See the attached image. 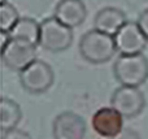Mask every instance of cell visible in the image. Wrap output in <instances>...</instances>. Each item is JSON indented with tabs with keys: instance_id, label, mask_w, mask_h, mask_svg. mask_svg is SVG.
Masks as SVG:
<instances>
[{
	"instance_id": "14",
	"label": "cell",
	"mask_w": 148,
	"mask_h": 139,
	"mask_svg": "<svg viewBox=\"0 0 148 139\" xmlns=\"http://www.w3.org/2000/svg\"><path fill=\"white\" fill-rule=\"evenodd\" d=\"M20 18V13L13 4L9 1L0 4V31L10 33Z\"/></svg>"
},
{
	"instance_id": "16",
	"label": "cell",
	"mask_w": 148,
	"mask_h": 139,
	"mask_svg": "<svg viewBox=\"0 0 148 139\" xmlns=\"http://www.w3.org/2000/svg\"><path fill=\"white\" fill-rule=\"evenodd\" d=\"M110 139H142V137L139 135L138 131L130 129V127H125L120 134H117L116 137L110 138Z\"/></svg>"
},
{
	"instance_id": "2",
	"label": "cell",
	"mask_w": 148,
	"mask_h": 139,
	"mask_svg": "<svg viewBox=\"0 0 148 139\" xmlns=\"http://www.w3.org/2000/svg\"><path fill=\"white\" fill-rule=\"evenodd\" d=\"M113 74L121 85L139 87L148 79V59L143 53L120 55L113 64Z\"/></svg>"
},
{
	"instance_id": "4",
	"label": "cell",
	"mask_w": 148,
	"mask_h": 139,
	"mask_svg": "<svg viewBox=\"0 0 148 139\" xmlns=\"http://www.w3.org/2000/svg\"><path fill=\"white\" fill-rule=\"evenodd\" d=\"M55 82V72L43 60H35L20 72V83L23 90L34 95L44 94Z\"/></svg>"
},
{
	"instance_id": "13",
	"label": "cell",
	"mask_w": 148,
	"mask_h": 139,
	"mask_svg": "<svg viewBox=\"0 0 148 139\" xmlns=\"http://www.w3.org/2000/svg\"><path fill=\"white\" fill-rule=\"evenodd\" d=\"M39 35H40V23L30 17H21L14 27L10 30L12 38L26 39L36 46H39Z\"/></svg>"
},
{
	"instance_id": "6",
	"label": "cell",
	"mask_w": 148,
	"mask_h": 139,
	"mask_svg": "<svg viewBox=\"0 0 148 139\" xmlns=\"http://www.w3.org/2000/svg\"><path fill=\"white\" fill-rule=\"evenodd\" d=\"M110 104L125 118H134L146 108V96L139 87L121 85L110 96Z\"/></svg>"
},
{
	"instance_id": "9",
	"label": "cell",
	"mask_w": 148,
	"mask_h": 139,
	"mask_svg": "<svg viewBox=\"0 0 148 139\" xmlns=\"http://www.w3.org/2000/svg\"><path fill=\"white\" fill-rule=\"evenodd\" d=\"M86 122L74 112H62L57 114L52 124L53 139H84Z\"/></svg>"
},
{
	"instance_id": "3",
	"label": "cell",
	"mask_w": 148,
	"mask_h": 139,
	"mask_svg": "<svg viewBox=\"0 0 148 139\" xmlns=\"http://www.w3.org/2000/svg\"><path fill=\"white\" fill-rule=\"evenodd\" d=\"M72 27L64 25L56 17L44 18L40 22L39 46L49 52H62L73 44Z\"/></svg>"
},
{
	"instance_id": "10",
	"label": "cell",
	"mask_w": 148,
	"mask_h": 139,
	"mask_svg": "<svg viewBox=\"0 0 148 139\" xmlns=\"http://www.w3.org/2000/svg\"><path fill=\"white\" fill-rule=\"evenodd\" d=\"M55 17L69 27H78L87 17V8L82 0H60L55 8Z\"/></svg>"
},
{
	"instance_id": "12",
	"label": "cell",
	"mask_w": 148,
	"mask_h": 139,
	"mask_svg": "<svg viewBox=\"0 0 148 139\" xmlns=\"http://www.w3.org/2000/svg\"><path fill=\"white\" fill-rule=\"evenodd\" d=\"M22 120V111L13 99L3 96L0 99V127L1 133L16 129Z\"/></svg>"
},
{
	"instance_id": "19",
	"label": "cell",
	"mask_w": 148,
	"mask_h": 139,
	"mask_svg": "<svg viewBox=\"0 0 148 139\" xmlns=\"http://www.w3.org/2000/svg\"><path fill=\"white\" fill-rule=\"evenodd\" d=\"M3 3H7V0H0V4H3Z\"/></svg>"
},
{
	"instance_id": "17",
	"label": "cell",
	"mask_w": 148,
	"mask_h": 139,
	"mask_svg": "<svg viewBox=\"0 0 148 139\" xmlns=\"http://www.w3.org/2000/svg\"><path fill=\"white\" fill-rule=\"evenodd\" d=\"M136 22L139 23V26H140V29L143 30V33L146 34L147 39H148V8L147 9H144L143 12L139 14V18Z\"/></svg>"
},
{
	"instance_id": "7",
	"label": "cell",
	"mask_w": 148,
	"mask_h": 139,
	"mask_svg": "<svg viewBox=\"0 0 148 139\" xmlns=\"http://www.w3.org/2000/svg\"><path fill=\"white\" fill-rule=\"evenodd\" d=\"M114 42L117 52L120 55H136L143 53L147 48L148 39L138 22L127 21L114 34Z\"/></svg>"
},
{
	"instance_id": "5",
	"label": "cell",
	"mask_w": 148,
	"mask_h": 139,
	"mask_svg": "<svg viewBox=\"0 0 148 139\" xmlns=\"http://www.w3.org/2000/svg\"><path fill=\"white\" fill-rule=\"evenodd\" d=\"M36 60V44L26 39L12 38L8 44L1 48V61L8 69L13 72L23 70L27 65Z\"/></svg>"
},
{
	"instance_id": "15",
	"label": "cell",
	"mask_w": 148,
	"mask_h": 139,
	"mask_svg": "<svg viewBox=\"0 0 148 139\" xmlns=\"http://www.w3.org/2000/svg\"><path fill=\"white\" fill-rule=\"evenodd\" d=\"M1 139H33V138L25 130H21L18 127H16V129L1 133Z\"/></svg>"
},
{
	"instance_id": "8",
	"label": "cell",
	"mask_w": 148,
	"mask_h": 139,
	"mask_svg": "<svg viewBox=\"0 0 148 139\" xmlns=\"http://www.w3.org/2000/svg\"><path fill=\"white\" fill-rule=\"evenodd\" d=\"M123 121L125 117L114 107H103L92 114L91 126L99 137L110 139L125 129Z\"/></svg>"
},
{
	"instance_id": "1",
	"label": "cell",
	"mask_w": 148,
	"mask_h": 139,
	"mask_svg": "<svg viewBox=\"0 0 148 139\" xmlns=\"http://www.w3.org/2000/svg\"><path fill=\"white\" fill-rule=\"evenodd\" d=\"M78 51L83 60L97 65L110 61L117 52V47L113 35L94 29L82 35Z\"/></svg>"
},
{
	"instance_id": "18",
	"label": "cell",
	"mask_w": 148,
	"mask_h": 139,
	"mask_svg": "<svg viewBox=\"0 0 148 139\" xmlns=\"http://www.w3.org/2000/svg\"><path fill=\"white\" fill-rule=\"evenodd\" d=\"M10 39H12L10 33H8V31H0V44H1V48H4L7 46Z\"/></svg>"
},
{
	"instance_id": "11",
	"label": "cell",
	"mask_w": 148,
	"mask_h": 139,
	"mask_svg": "<svg viewBox=\"0 0 148 139\" xmlns=\"http://www.w3.org/2000/svg\"><path fill=\"white\" fill-rule=\"evenodd\" d=\"M125 22H127V18L122 9L114 7H105L96 13L94 18V27L109 35H114L125 25Z\"/></svg>"
}]
</instances>
